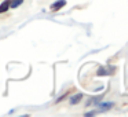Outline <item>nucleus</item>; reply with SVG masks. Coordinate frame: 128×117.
<instances>
[{"mask_svg": "<svg viewBox=\"0 0 128 117\" xmlns=\"http://www.w3.org/2000/svg\"><path fill=\"white\" fill-rule=\"evenodd\" d=\"M65 4H66V2H65V0H58V2H55V3L51 6V10H52V11H56V10L62 8Z\"/></svg>", "mask_w": 128, "mask_h": 117, "instance_id": "obj_1", "label": "nucleus"}, {"mask_svg": "<svg viewBox=\"0 0 128 117\" xmlns=\"http://www.w3.org/2000/svg\"><path fill=\"white\" fill-rule=\"evenodd\" d=\"M10 2H11V0H6V2L0 6V14H2V12H6L7 10L10 8Z\"/></svg>", "mask_w": 128, "mask_h": 117, "instance_id": "obj_2", "label": "nucleus"}, {"mask_svg": "<svg viewBox=\"0 0 128 117\" xmlns=\"http://www.w3.org/2000/svg\"><path fill=\"white\" fill-rule=\"evenodd\" d=\"M81 98H83V95H81V94L74 95V96H73L72 99H70V103H72V105H76V103H78V102L81 100Z\"/></svg>", "mask_w": 128, "mask_h": 117, "instance_id": "obj_3", "label": "nucleus"}, {"mask_svg": "<svg viewBox=\"0 0 128 117\" xmlns=\"http://www.w3.org/2000/svg\"><path fill=\"white\" fill-rule=\"evenodd\" d=\"M24 0H12V2H10V6L12 7V8H15V7H18L20 4H22Z\"/></svg>", "mask_w": 128, "mask_h": 117, "instance_id": "obj_4", "label": "nucleus"}, {"mask_svg": "<svg viewBox=\"0 0 128 117\" xmlns=\"http://www.w3.org/2000/svg\"><path fill=\"white\" fill-rule=\"evenodd\" d=\"M112 106H113V103H103V105H100V109L106 110V109H110Z\"/></svg>", "mask_w": 128, "mask_h": 117, "instance_id": "obj_5", "label": "nucleus"}, {"mask_svg": "<svg viewBox=\"0 0 128 117\" xmlns=\"http://www.w3.org/2000/svg\"><path fill=\"white\" fill-rule=\"evenodd\" d=\"M98 74H106V70H103V69H99V72H98Z\"/></svg>", "mask_w": 128, "mask_h": 117, "instance_id": "obj_6", "label": "nucleus"}]
</instances>
